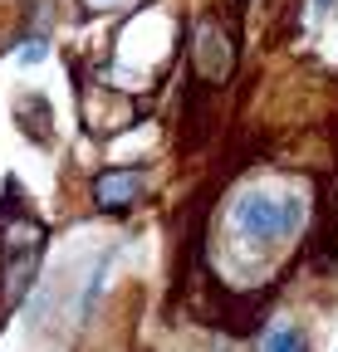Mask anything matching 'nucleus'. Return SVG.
I'll return each instance as SVG.
<instances>
[{
    "instance_id": "20e7f679",
    "label": "nucleus",
    "mask_w": 338,
    "mask_h": 352,
    "mask_svg": "<svg viewBox=\"0 0 338 352\" xmlns=\"http://www.w3.org/2000/svg\"><path fill=\"white\" fill-rule=\"evenodd\" d=\"M15 122H20V132H30L34 142H50V132H54V113H50V103L39 98V94L20 98V108H15Z\"/></svg>"
},
{
    "instance_id": "39448f33",
    "label": "nucleus",
    "mask_w": 338,
    "mask_h": 352,
    "mask_svg": "<svg viewBox=\"0 0 338 352\" xmlns=\"http://www.w3.org/2000/svg\"><path fill=\"white\" fill-rule=\"evenodd\" d=\"M260 352H309V347H304L299 328H270L265 342H260Z\"/></svg>"
},
{
    "instance_id": "0eeeda50",
    "label": "nucleus",
    "mask_w": 338,
    "mask_h": 352,
    "mask_svg": "<svg viewBox=\"0 0 338 352\" xmlns=\"http://www.w3.org/2000/svg\"><path fill=\"white\" fill-rule=\"evenodd\" d=\"M89 6H118V0H89Z\"/></svg>"
},
{
    "instance_id": "423d86ee",
    "label": "nucleus",
    "mask_w": 338,
    "mask_h": 352,
    "mask_svg": "<svg viewBox=\"0 0 338 352\" xmlns=\"http://www.w3.org/2000/svg\"><path fill=\"white\" fill-rule=\"evenodd\" d=\"M45 59V39H30V44H20V64H39Z\"/></svg>"
},
{
    "instance_id": "f257e3e1",
    "label": "nucleus",
    "mask_w": 338,
    "mask_h": 352,
    "mask_svg": "<svg viewBox=\"0 0 338 352\" xmlns=\"http://www.w3.org/2000/svg\"><path fill=\"white\" fill-rule=\"evenodd\" d=\"M304 220V201L299 196H279V191H265V186H250L231 201V230L240 245L250 250H270L279 240H289Z\"/></svg>"
},
{
    "instance_id": "f03ea898",
    "label": "nucleus",
    "mask_w": 338,
    "mask_h": 352,
    "mask_svg": "<svg viewBox=\"0 0 338 352\" xmlns=\"http://www.w3.org/2000/svg\"><path fill=\"white\" fill-rule=\"evenodd\" d=\"M231 44H226V34L216 30V20H201L196 25V34H191V69H196V78L201 83H221L226 74H231Z\"/></svg>"
},
{
    "instance_id": "6e6552de",
    "label": "nucleus",
    "mask_w": 338,
    "mask_h": 352,
    "mask_svg": "<svg viewBox=\"0 0 338 352\" xmlns=\"http://www.w3.org/2000/svg\"><path fill=\"white\" fill-rule=\"evenodd\" d=\"M319 6H328V0H319Z\"/></svg>"
},
{
    "instance_id": "7ed1b4c3",
    "label": "nucleus",
    "mask_w": 338,
    "mask_h": 352,
    "mask_svg": "<svg viewBox=\"0 0 338 352\" xmlns=\"http://www.w3.org/2000/svg\"><path fill=\"white\" fill-rule=\"evenodd\" d=\"M142 196V171L138 166H108V171H98V182H94V201H98V210H128L133 201Z\"/></svg>"
}]
</instances>
